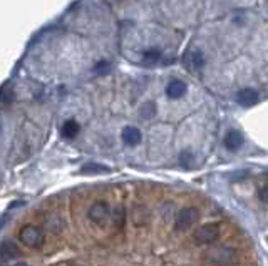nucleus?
<instances>
[{"label": "nucleus", "instance_id": "2eb2a0df", "mask_svg": "<svg viewBox=\"0 0 268 266\" xmlns=\"http://www.w3.org/2000/svg\"><path fill=\"white\" fill-rule=\"evenodd\" d=\"M154 112H156V106L153 104V102H146V104H143V107H141V116L143 117H151V116H154Z\"/></svg>", "mask_w": 268, "mask_h": 266}, {"label": "nucleus", "instance_id": "9b49d317", "mask_svg": "<svg viewBox=\"0 0 268 266\" xmlns=\"http://www.w3.org/2000/svg\"><path fill=\"white\" fill-rule=\"evenodd\" d=\"M210 256H211V260H214L216 263H223L226 265V261L228 260H232V256H233V251L232 249H228V248H216V249H213V251L210 253Z\"/></svg>", "mask_w": 268, "mask_h": 266}, {"label": "nucleus", "instance_id": "6ab92c4d", "mask_svg": "<svg viewBox=\"0 0 268 266\" xmlns=\"http://www.w3.org/2000/svg\"><path fill=\"white\" fill-rule=\"evenodd\" d=\"M258 196H260V199H262L263 203H268V186H263V188L260 189Z\"/></svg>", "mask_w": 268, "mask_h": 266}, {"label": "nucleus", "instance_id": "f8f14e48", "mask_svg": "<svg viewBox=\"0 0 268 266\" xmlns=\"http://www.w3.org/2000/svg\"><path fill=\"white\" fill-rule=\"evenodd\" d=\"M79 134V123L74 119H67L62 126V136L66 139H74Z\"/></svg>", "mask_w": 268, "mask_h": 266}, {"label": "nucleus", "instance_id": "6e6552de", "mask_svg": "<svg viewBox=\"0 0 268 266\" xmlns=\"http://www.w3.org/2000/svg\"><path fill=\"white\" fill-rule=\"evenodd\" d=\"M236 101H238L241 106H245V107H250V106H253L255 102L258 101V92H256L255 89H250V87H247V89H241L238 92V97H236Z\"/></svg>", "mask_w": 268, "mask_h": 266}, {"label": "nucleus", "instance_id": "4468645a", "mask_svg": "<svg viewBox=\"0 0 268 266\" xmlns=\"http://www.w3.org/2000/svg\"><path fill=\"white\" fill-rule=\"evenodd\" d=\"M109 168H106V166H101V164H96V162H88V164L82 166L81 173L88 174V173H107Z\"/></svg>", "mask_w": 268, "mask_h": 266}, {"label": "nucleus", "instance_id": "f257e3e1", "mask_svg": "<svg viewBox=\"0 0 268 266\" xmlns=\"http://www.w3.org/2000/svg\"><path fill=\"white\" fill-rule=\"evenodd\" d=\"M18 238H20V241L24 243L25 246H29V248H39V246H42L45 241L44 231L40 230L39 226H34V224H25V226H22L20 233H18Z\"/></svg>", "mask_w": 268, "mask_h": 266}, {"label": "nucleus", "instance_id": "20e7f679", "mask_svg": "<svg viewBox=\"0 0 268 266\" xmlns=\"http://www.w3.org/2000/svg\"><path fill=\"white\" fill-rule=\"evenodd\" d=\"M88 216L92 223L96 224H104L107 221V218L111 216V211H109V204L106 201H97L94 203L92 206L89 208L88 211Z\"/></svg>", "mask_w": 268, "mask_h": 266}, {"label": "nucleus", "instance_id": "dca6fc26", "mask_svg": "<svg viewBox=\"0 0 268 266\" xmlns=\"http://www.w3.org/2000/svg\"><path fill=\"white\" fill-rule=\"evenodd\" d=\"M114 223L121 224L123 226V223H124V208L123 206H119V208H116V211H114Z\"/></svg>", "mask_w": 268, "mask_h": 266}, {"label": "nucleus", "instance_id": "a211bd4d", "mask_svg": "<svg viewBox=\"0 0 268 266\" xmlns=\"http://www.w3.org/2000/svg\"><path fill=\"white\" fill-rule=\"evenodd\" d=\"M109 69V64L107 62H99L96 67H94V71L97 72V74H104V72H107Z\"/></svg>", "mask_w": 268, "mask_h": 266}, {"label": "nucleus", "instance_id": "f03ea898", "mask_svg": "<svg viewBox=\"0 0 268 266\" xmlns=\"http://www.w3.org/2000/svg\"><path fill=\"white\" fill-rule=\"evenodd\" d=\"M218 234H220V226L214 223H208L199 226L198 230L195 231L193 238L196 243H203V245H211L213 241L218 239Z\"/></svg>", "mask_w": 268, "mask_h": 266}, {"label": "nucleus", "instance_id": "7ed1b4c3", "mask_svg": "<svg viewBox=\"0 0 268 266\" xmlns=\"http://www.w3.org/2000/svg\"><path fill=\"white\" fill-rule=\"evenodd\" d=\"M199 219V211L196 208H183L181 211H178L175 218V226L176 230L183 231V230H188L191 228L193 224Z\"/></svg>", "mask_w": 268, "mask_h": 266}, {"label": "nucleus", "instance_id": "0eeeda50", "mask_svg": "<svg viewBox=\"0 0 268 266\" xmlns=\"http://www.w3.org/2000/svg\"><path fill=\"white\" fill-rule=\"evenodd\" d=\"M123 141L127 144V146H138L141 142V131L138 127H133V126H127L123 129Z\"/></svg>", "mask_w": 268, "mask_h": 266}, {"label": "nucleus", "instance_id": "1a4fd4ad", "mask_svg": "<svg viewBox=\"0 0 268 266\" xmlns=\"http://www.w3.org/2000/svg\"><path fill=\"white\" fill-rule=\"evenodd\" d=\"M243 144V134L240 131H230L225 138V146L230 151H238L240 146Z\"/></svg>", "mask_w": 268, "mask_h": 266}, {"label": "nucleus", "instance_id": "f3484780", "mask_svg": "<svg viewBox=\"0 0 268 266\" xmlns=\"http://www.w3.org/2000/svg\"><path fill=\"white\" fill-rule=\"evenodd\" d=\"M179 161L183 162V164H186V162H191V161H193V154H191L190 151H183V153L179 154Z\"/></svg>", "mask_w": 268, "mask_h": 266}, {"label": "nucleus", "instance_id": "ddd939ff", "mask_svg": "<svg viewBox=\"0 0 268 266\" xmlns=\"http://www.w3.org/2000/svg\"><path fill=\"white\" fill-rule=\"evenodd\" d=\"M45 226L49 228V230H54L55 233L60 231V226H62V223H60V218L57 214H47L45 216Z\"/></svg>", "mask_w": 268, "mask_h": 266}, {"label": "nucleus", "instance_id": "412c9836", "mask_svg": "<svg viewBox=\"0 0 268 266\" xmlns=\"http://www.w3.org/2000/svg\"><path fill=\"white\" fill-rule=\"evenodd\" d=\"M214 266H228V265H223V263H218V265H214Z\"/></svg>", "mask_w": 268, "mask_h": 266}, {"label": "nucleus", "instance_id": "423d86ee", "mask_svg": "<svg viewBox=\"0 0 268 266\" xmlns=\"http://www.w3.org/2000/svg\"><path fill=\"white\" fill-rule=\"evenodd\" d=\"M186 94V84L179 79H173L169 84L166 86V96L169 99H179Z\"/></svg>", "mask_w": 268, "mask_h": 266}, {"label": "nucleus", "instance_id": "9d476101", "mask_svg": "<svg viewBox=\"0 0 268 266\" xmlns=\"http://www.w3.org/2000/svg\"><path fill=\"white\" fill-rule=\"evenodd\" d=\"M18 254H20V249H18V246L15 245L14 241L5 239V241L2 243V261L14 260V258H17Z\"/></svg>", "mask_w": 268, "mask_h": 266}, {"label": "nucleus", "instance_id": "aec40b11", "mask_svg": "<svg viewBox=\"0 0 268 266\" xmlns=\"http://www.w3.org/2000/svg\"><path fill=\"white\" fill-rule=\"evenodd\" d=\"M15 266H27V265H25V263H17Z\"/></svg>", "mask_w": 268, "mask_h": 266}, {"label": "nucleus", "instance_id": "39448f33", "mask_svg": "<svg viewBox=\"0 0 268 266\" xmlns=\"http://www.w3.org/2000/svg\"><path fill=\"white\" fill-rule=\"evenodd\" d=\"M205 64V57L199 51H190L186 55H184V66L190 72H196L199 71Z\"/></svg>", "mask_w": 268, "mask_h": 266}]
</instances>
